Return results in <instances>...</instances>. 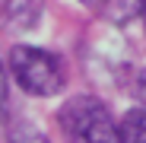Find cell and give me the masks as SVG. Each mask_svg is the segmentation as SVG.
I'll list each match as a JSON object with an SVG mask.
<instances>
[{
	"mask_svg": "<svg viewBox=\"0 0 146 143\" xmlns=\"http://www.w3.org/2000/svg\"><path fill=\"white\" fill-rule=\"evenodd\" d=\"M121 143H146V108H133L124 114V121H117Z\"/></svg>",
	"mask_w": 146,
	"mask_h": 143,
	"instance_id": "5",
	"label": "cell"
},
{
	"mask_svg": "<svg viewBox=\"0 0 146 143\" xmlns=\"http://www.w3.org/2000/svg\"><path fill=\"white\" fill-rule=\"evenodd\" d=\"M10 76L19 83L22 92L35 95V99H51L67 83L64 61L38 45H16L10 51Z\"/></svg>",
	"mask_w": 146,
	"mask_h": 143,
	"instance_id": "1",
	"label": "cell"
},
{
	"mask_svg": "<svg viewBox=\"0 0 146 143\" xmlns=\"http://www.w3.org/2000/svg\"><path fill=\"white\" fill-rule=\"evenodd\" d=\"M10 143H48V140H44L32 124H22V121H19V124L13 127V134H10Z\"/></svg>",
	"mask_w": 146,
	"mask_h": 143,
	"instance_id": "6",
	"label": "cell"
},
{
	"mask_svg": "<svg viewBox=\"0 0 146 143\" xmlns=\"http://www.w3.org/2000/svg\"><path fill=\"white\" fill-rule=\"evenodd\" d=\"M57 121L76 143H121L117 121L99 95H70L57 111Z\"/></svg>",
	"mask_w": 146,
	"mask_h": 143,
	"instance_id": "2",
	"label": "cell"
},
{
	"mask_svg": "<svg viewBox=\"0 0 146 143\" xmlns=\"http://www.w3.org/2000/svg\"><path fill=\"white\" fill-rule=\"evenodd\" d=\"M80 3H86L95 13H102L111 22H127V19H133L137 13L146 10V0H80Z\"/></svg>",
	"mask_w": 146,
	"mask_h": 143,
	"instance_id": "4",
	"label": "cell"
},
{
	"mask_svg": "<svg viewBox=\"0 0 146 143\" xmlns=\"http://www.w3.org/2000/svg\"><path fill=\"white\" fill-rule=\"evenodd\" d=\"M7 92H10V80H7L3 61H0V118H3V111H7Z\"/></svg>",
	"mask_w": 146,
	"mask_h": 143,
	"instance_id": "7",
	"label": "cell"
},
{
	"mask_svg": "<svg viewBox=\"0 0 146 143\" xmlns=\"http://www.w3.org/2000/svg\"><path fill=\"white\" fill-rule=\"evenodd\" d=\"M44 16V0H3L0 3V29L32 32Z\"/></svg>",
	"mask_w": 146,
	"mask_h": 143,
	"instance_id": "3",
	"label": "cell"
}]
</instances>
